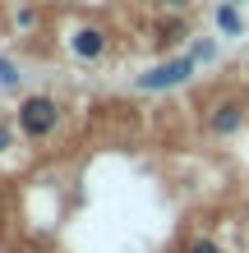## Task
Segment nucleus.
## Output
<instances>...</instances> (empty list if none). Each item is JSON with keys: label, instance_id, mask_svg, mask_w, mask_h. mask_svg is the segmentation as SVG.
I'll return each instance as SVG.
<instances>
[{"label": "nucleus", "instance_id": "8", "mask_svg": "<svg viewBox=\"0 0 249 253\" xmlns=\"http://www.w3.org/2000/svg\"><path fill=\"white\" fill-rule=\"evenodd\" d=\"M14 23H19L23 33H28V28H37V9H33V5H23L19 14H14Z\"/></svg>", "mask_w": 249, "mask_h": 253}, {"label": "nucleus", "instance_id": "5", "mask_svg": "<svg viewBox=\"0 0 249 253\" xmlns=\"http://www.w3.org/2000/svg\"><path fill=\"white\" fill-rule=\"evenodd\" d=\"M212 23H217L222 37H245V14H240V5H231V0H217Z\"/></svg>", "mask_w": 249, "mask_h": 253}, {"label": "nucleus", "instance_id": "12", "mask_svg": "<svg viewBox=\"0 0 249 253\" xmlns=\"http://www.w3.org/2000/svg\"><path fill=\"white\" fill-rule=\"evenodd\" d=\"M231 5H245V0H231Z\"/></svg>", "mask_w": 249, "mask_h": 253}, {"label": "nucleus", "instance_id": "6", "mask_svg": "<svg viewBox=\"0 0 249 253\" xmlns=\"http://www.w3.org/2000/svg\"><path fill=\"white\" fill-rule=\"evenodd\" d=\"M19 79H23L19 65H14L9 55H0V87H5V92H14V87H19Z\"/></svg>", "mask_w": 249, "mask_h": 253}, {"label": "nucleus", "instance_id": "10", "mask_svg": "<svg viewBox=\"0 0 249 253\" xmlns=\"http://www.w3.org/2000/svg\"><path fill=\"white\" fill-rule=\"evenodd\" d=\"M189 55H194V60H212V55H217V42H194V51H189Z\"/></svg>", "mask_w": 249, "mask_h": 253}, {"label": "nucleus", "instance_id": "1", "mask_svg": "<svg viewBox=\"0 0 249 253\" xmlns=\"http://www.w3.org/2000/svg\"><path fill=\"white\" fill-rule=\"evenodd\" d=\"M14 125H19L23 138H51V133L60 129V101L47 97V92H28V97L19 101Z\"/></svg>", "mask_w": 249, "mask_h": 253}, {"label": "nucleus", "instance_id": "11", "mask_svg": "<svg viewBox=\"0 0 249 253\" xmlns=\"http://www.w3.org/2000/svg\"><path fill=\"white\" fill-rule=\"evenodd\" d=\"M162 5H166V9H185L189 0H162Z\"/></svg>", "mask_w": 249, "mask_h": 253}, {"label": "nucleus", "instance_id": "4", "mask_svg": "<svg viewBox=\"0 0 249 253\" xmlns=\"http://www.w3.org/2000/svg\"><path fill=\"white\" fill-rule=\"evenodd\" d=\"M111 46V37H106V28H97V23H83L74 28V37H69V51L79 55V60H101Z\"/></svg>", "mask_w": 249, "mask_h": 253}, {"label": "nucleus", "instance_id": "7", "mask_svg": "<svg viewBox=\"0 0 249 253\" xmlns=\"http://www.w3.org/2000/svg\"><path fill=\"white\" fill-rule=\"evenodd\" d=\"M185 253H222V244L208 240V235H199V240H189V249H185Z\"/></svg>", "mask_w": 249, "mask_h": 253}, {"label": "nucleus", "instance_id": "2", "mask_svg": "<svg viewBox=\"0 0 249 253\" xmlns=\"http://www.w3.org/2000/svg\"><path fill=\"white\" fill-rule=\"evenodd\" d=\"M194 69H199V60L185 51V55H171V60L143 69L134 79V87H139V92H171V87H185L189 79H194Z\"/></svg>", "mask_w": 249, "mask_h": 253}, {"label": "nucleus", "instance_id": "3", "mask_svg": "<svg viewBox=\"0 0 249 253\" xmlns=\"http://www.w3.org/2000/svg\"><path fill=\"white\" fill-rule=\"evenodd\" d=\"M245 120H249V106L240 97H222V101H212V106L203 111V129H208L212 138H236L245 129Z\"/></svg>", "mask_w": 249, "mask_h": 253}, {"label": "nucleus", "instance_id": "13", "mask_svg": "<svg viewBox=\"0 0 249 253\" xmlns=\"http://www.w3.org/2000/svg\"><path fill=\"white\" fill-rule=\"evenodd\" d=\"M0 212H5V198H0Z\"/></svg>", "mask_w": 249, "mask_h": 253}, {"label": "nucleus", "instance_id": "9", "mask_svg": "<svg viewBox=\"0 0 249 253\" xmlns=\"http://www.w3.org/2000/svg\"><path fill=\"white\" fill-rule=\"evenodd\" d=\"M14 138H19V125H0V152H9Z\"/></svg>", "mask_w": 249, "mask_h": 253}]
</instances>
